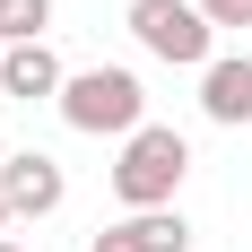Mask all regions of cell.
<instances>
[{
	"label": "cell",
	"instance_id": "7c38bea8",
	"mask_svg": "<svg viewBox=\"0 0 252 252\" xmlns=\"http://www.w3.org/2000/svg\"><path fill=\"white\" fill-rule=\"evenodd\" d=\"M0 61H9V44H0Z\"/></svg>",
	"mask_w": 252,
	"mask_h": 252
},
{
	"label": "cell",
	"instance_id": "ba28073f",
	"mask_svg": "<svg viewBox=\"0 0 252 252\" xmlns=\"http://www.w3.org/2000/svg\"><path fill=\"white\" fill-rule=\"evenodd\" d=\"M52 0H0V44H44Z\"/></svg>",
	"mask_w": 252,
	"mask_h": 252
},
{
	"label": "cell",
	"instance_id": "9c48e42d",
	"mask_svg": "<svg viewBox=\"0 0 252 252\" xmlns=\"http://www.w3.org/2000/svg\"><path fill=\"white\" fill-rule=\"evenodd\" d=\"M209 26H252V0H200Z\"/></svg>",
	"mask_w": 252,
	"mask_h": 252
},
{
	"label": "cell",
	"instance_id": "8fae6325",
	"mask_svg": "<svg viewBox=\"0 0 252 252\" xmlns=\"http://www.w3.org/2000/svg\"><path fill=\"white\" fill-rule=\"evenodd\" d=\"M0 252H18V244H9V235H0Z\"/></svg>",
	"mask_w": 252,
	"mask_h": 252
},
{
	"label": "cell",
	"instance_id": "5b68a950",
	"mask_svg": "<svg viewBox=\"0 0 252 252\" xmlns=\"http://www.w3.org/2000/svg\"><path fill=\"white\" fill-rule=\"evenodd\" d=\"M183 244H191V226H183L174 209H130L122 226L96 235V252H183Z\"/></svg>",
	"mask_w": 252,
	"mask_h": 252
},
{
	"label": "cell",
	"instance_id": "277c9868",
	"mask_svg": "<svg viewBox=\"0 0 252 252\" xmlns=\"http://www.w3.org/2000/svg\"><path fill=\"white\" fill-rule=\"evenodd\" d=\"M0 191H9V209H18V218H52L70 183H61V165H52L44 148H18L9 165H0Z\"/></svg>",
	"mask_w": 252,
	"mask_h": 252
},
{
	"label": "cell",
	"instance_id": "7a4b0ae2",
	"mask_svg": "<svg viewBox=\"0 0 252 252\" xmlns=\"http://www.w3.org/2000/svg\"><path fill=\"white\" fill-rule=\"evenodd\" d=\"M139 113H148V96H139V78L130 70H78L70 87H61V122L87 130V139H130L139 130Z\"/></svg>",
	"mask_w": 252,
	"mask_h": 252
},
{
	"label": "cell",
	"instance_id": "30bf717a",
	"mask_svg": "<svg viewBox=\"0 0 252 252\" xmlns=\"http://www.w3.org/2000/svg\"><path fill=\"white\" fill-rule=\"evenodd\" d=\"M9 218H18V209H9V191H0V235H9Z\"/></svg>",
	"mask_w": 252,
	"mask_h": 252
},
{
	"label": "cell",
	"instance_id": "3957f363",
	"mask_svg": "<svg viewBox=\"0 0 252 252\" xmlns=\"http://www.w3.org/2000/svg\"><path fill=\"white\" fill-rule=\"evenodd\" d=\"M130 35L157 61H174V70H209V44H218V26L200 18V0H130Z\"/></svg>",
	"mask_w": 252,
	"mask_h": 252
},
{
	"label": "cell",
	"instance_id": "6da1fadb",
	"mask_svg": "<svg viewBox=\"0 0 252 252\" xmlns=\"http://www.w3.org/2000/svg\"><path fill=\"white\" fill-rule=\"evenodd\" d=\"M183 174H191V139L165 122H139L122 139V165H113V191H122L130 209H165L183 191Z\"/></svg>",
	"mask_w": 252,
	"mask_h": 252
},
{
	"label": "cell",
	"instance_id": "52a82bcc",
	"mask_svg": "<svg viewBox=\"0 0 252 252\" xmlns=\"http://www.w3.org/2000/svg\"><path fill=\"white\" fill-rule=\"evenodd\" d=\"M200 113H209V122H252V52L200 70Z\"/></svg>",
	"mask_w": 252,
	"mask_h": 252
},
{
	"label": "cell",
	"instance_id": "8992f818",
	"mask_svg": "<svg viewBox=\"0 0 252 252\" xmlns=\"http://www.w3.org/2000/svg\"><path fill=\"white\" fill-rule=\"evenodd\" d=\"M70 78H61V61H52V44H9V61H0V96H18V104H44L61 96Z\"/></svg>",
	"mask_w": 252,
	"mask_h": 252
}]
</instances>
